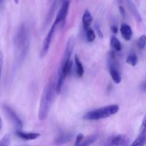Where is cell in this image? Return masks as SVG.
I'll return each mask as SVG.
<instances>
[{"label": "cell", "instance_id": "cell-1", "mask_svg": "<svg viewBox=\"0 0 146 146\" xmlns=\"http://www.w3.org/2000/svg\"><path fill=\"white\" fill-rule=\"evenodd\" d=\"M54 91H56V86L53 82H49L44 87L38 109V116L40 121H45L48 117L54 100Z\"/></svg>", "mask_w": 146, "mask_h": 146}, {"label": "cell", "instance_id": "cell-2", "mask_svg": "<svg viewBox=\"0 0 146 146\" xmlns=\"http://www.w3.org/2000/svg\"><path fill=\"white\" fill-rule=\"evenodd\" d=\"M16 47V58L17 63L21 62L27 55L29 46L28 31L24 25H21L14 39Z\"/></svg>", "mask_w": 146, "mask_h": 146}, {"label": "cell", "instance_id": "cell-3", "mask_svg": "<svg viewBox=\"0 0 146 146\" xmlns=\"http://www.w3.org/2000/svg\"><path fill=\"white\" fill-rule=\"evenodd\" d=\"M118 111H119V106L118 105H109L87 112L83 118L84 120H88V121H97L115 115Z\"/></svg>", "mask_w": 146, "mask_h": 146}, {"label": "cell", "instance_id": "cell-4", "mask_svg": "<svg viewBox=\"0 0 146 146\" xmlns=\"http://www.w3.org/2000/svg\"><path fill=\"white\" fill-rule=\"evenodd\" d=\"M129 139L124 134L113 135L101 142L100 146H128Z\"/></svg>", "mask_w": 146, "mask_h": 146}, {"label": "cell", "instance_id": "cell-5", "mask_svg": "<svg viewBox=\"0 0 146 146\" xmlns=\"http://www.w3.org/2000/svg\"><path fill=\"white\" fill-rule=\"evenodd\" d=\"M3 108H4V111H5L7 116L11 120L12 123L14 124L15 128H17V131H21V128H23V123L21 120L19 118V117L16 113L15 111L11 107H9L7 105H4L3 106Z\"/></svg>", "mask_w": 146, "mask_h": 146}, {"label": "cell", "instance_id": "cell-6", "mask_svg": "<svg viewBox=\"0 0 146 146\" xmlns=\"http://www.w3.org/2000/svg\"><path fill=\"white\" fill-rule=\"evenodd\" d=\"M56 28V26L54 25V24H53L51 29H50L49 31H48V34H47V35L46 36L44 41H43L42 47H41V53H40V56H41V58L45 56L46 55L47 53H48L50 45H51V41H52L53 36H54V31H55Z\"/></svg>", "mask_w": 146, "mask_h": 146}, {"label": "cell", "instance_id": "cell-7", "mask_svg": "<svg viewBox=\"0 0 146 146\" xmlns=\"http://www.w3.org/2000/svg\"><path fill=\"white\" fill-rule=\"evenodd\" d=\"M70 6V0H65L64 2L62 3L61 8H60L59 11H58L56 17L55 21H54V24L57 26L60 23H62L65 21L66 16L68 12V9H69Z\"/></svg>", "mask_w": 146, "mask_h": 146}, {"label": "cell", "instance_id": "cell-8", "mask_svg": "<svg viewBox=\"0 0 146 146\" xmlns=\"http://www.w3.org/2000/svg\"><path fill=\"white\" fill-rule=\"evenodd\" d=\"M98 138V135H92L84 138L82 133H79L76 136L74 146H90L97 141Z\"/></svg>", "mask_w": 146, "mask_h": 146}, {"label": "cell", "instance_id": "cell-9", "mask_svg": "<svg viewBox=\"0 0 146 146\" xmlns=\"http://www.w3.org/2000/svg\"><path fill=\"white\" fill-rule=\"evenodd\" d=\"M74 38H71L68 39V41H67L65 51H64V56H63L62 61H61V64H64L65 63H66L67 61H70L71 60V56L72 55L73 50H74Z\"/></svg>", "mask_w": 146, "mask_h": 146}, {"label": "cell", "instance_id": "cell-10", "mask_svg": "<svg viewBox=\"0 0 146 146\" xmlns=\"http://www.w3.org/2000/svg\"><path fill=\"white\" fill-rule=\"evenodd\" d=\"M16 135L19 138H21V139L24 140V141H32V140L36 139V138H38L40 136V134L38 133L24 132L21 130V131H16Z\"/></svg>", "mask_w": 146, "mask_h": 146}, {"label": "cell", "instance_id": "cell-11", "mask_svg": "<svg viewBox=\"0 0 146 146\" xmlns=\"http://www.w3.org/2000/svg\"><path fill=\"white\" fill-rule=\"evenodd\" d=\"M126 4L127 7H128V10H129L130 12L131 13L133 17L135 19L136 21H138V22H141V21H142V17H141V14H140V12L138 11V9L135 7L134 3L131 0H126Z\"/></svg>", "mask_w": 146, "mask_h": 146}, {"label": "cell", "instance_id": "cell-12", "mask_svg": "<svg viewBox=\"0 0 146 146\" xmlns=\"http://www.w3.org/2000/svg\"><path fill=\"white\" fill-rule=\"evenodd\" d=\"M121 34L123 39L125 41H130L132 38L133 36V30L131 27L127 24H122L120 28Z\"/></svg>", "mask_w": 146, "mask_h": 146}, {"label": "cell", "instance_id": "cell-13", "mask_svg": "<svg viewBox=\"0 0 146 146\" xmlns=\"http://www.w3.org/2000/svg\"><path fill=\"white\" fill-rule=\"evenodd\" d=\"M73 138V134L68 133H64L59 135L55 140V144L56 145H61L70 142Z\"/></svg>", "mask_w": 146, "mask_h": 146}, {"label": "cell", "instance_id": "cell-14", "mask_svg": "<svg viewBox=\"0 0 146 146\" xmlns=\"http://www.w3.org/2000/svg\"><path fill=\"white\" fill-rule=\"evenodd\" d=\"M92 21L93 17L91 12L88 10H86L84 12L82 17V22L84 29L87 30L88 29L90 28V26H91V23H92Z\"/></svg>", "mask_w": 146, "mask_h": 146}, {"label": "cell", "instance_id": "cell-15", "mask_svg": "<svg viewBox=\"0 0 146 146\" xmlns=\"http://www.w3.org/2000/svg\"><path fill=\"white\" fill-rule=\"evenodd\" d=\"M74 61H75L76 66V74L78 77L83 76L84 73V66H83L82 64H81V61H80L79 58L78 56L75 55V58H74Z\"/></svg>", "mask_w": 146, "mask_h": 146}, {"label": "cell", "instance_id": "cell-16", "mask_svg": "<svg viewBox=\"0 0 146 146\" xmlns=\"http://www.w3.org/2000/svg\"><path fill=\"white\" fill-rule=\"evenodd\" d=\"M146 143V133H141L132 143L131 146H144Z\"/></svg>", "mask_w": 146, "mask_h": 146}, {"label": "cell", "instance_id": "cell-17", "mask_svg": "<svg viewBox=\"0 0 146 146\" xmlns=\"http://www.w3.org/2000/svg\"><path fill=\"white\" fill-rule=\"evenodd\" d=\"M138 56L135 53H131L126 58V63L132 66H135L138 64Z\"/></svg>", "mask_w": 146, "mask_h": 146}, {"label": "cell", "instance_id": "cell-18", "mask_svg": "<svg viewBox=\"0 0 146 146\" xmlns=\"http://www.w3.org/2000/svg\"><path fill=\"white\" fill-rule=\"evenodd\" d=\"M111 46L113 48V49H115V51H120L122 49V45H121V43L118 38L115 36H113L111 39Z\"/></svg>", "mask_w": 146, "mask_h": 146}, {"label": "cell", "instance_id": "cell-19", "mask_svg": "<svg viewBox=\"0 0 146 146\" xmlns=\"http://www.w3.org/2000/svg\"><path fill=\"white\" fill-rule=\"evenodd\" d=\"M86 31V38H87V41H89V42H92L95 40L96 38V34L94 32V30L92 29L89 28Z\"/></svg>", "mask_w": 146, "mask_h": 146}, {"label": "cell", "instance_id": "cell-20", "mask_svg": "<svg viewBox=\"0 0 146 146\" xmlns=\"http://www.w3.org/2000/svg\"><path fill=\"white\" fill-rule=\"evenodd\" d=\"M11 137L9 134H6L0 141V146H9Z\"/></svg>", "mask_w": 146, "mask_h": 146}, {"label": "cell", "instance_id": "cell-21", "mask_svg": "<svg viewBox=\"0 0 146 146\" xmlns=\"http://www.w3.org/2000/svg\"><path fill=\"white\" fill-rule=\"evenodd\" d=\"M146 45V36L142 35L138 41V46L140 49H143Z\"/></svg>", "mask_w": 146, "mask_h": 146}, {"label": "cell", "instance_id": "cell-22", "mask_svg": "<svg viewBox=\"0 0 146 146\" xmlns=\"http://www.w3.org/2000/svg\"><path fill=\"white\" fill-rule=\"evenodd\" d=\"M141 133H146V115L144 117L141 124Z\"/></svg>", "mask_w": 146, "mask_h": 146}, {"label": "cell", "instance_id": "cell-23", "mask_svg": "<svg viewBox=\"0 0 146 146\" xmlns=\"http://www.w3.org/2000/svg\"><path fill=\"white\" fill-rule=\"evenodd\" d=\"M96 34H98L99 38H104V35H103V33L102 31H101V28H100L99 25L98 24H96Z\"/></svg>", "mask_w": 146, "mask_h": 146}, {"label": "cell", "instance_id": "cell-24", "mask_svg": "<svg viewBox=\"0 0 146 146\" xmlns=\"http://www.w3.org/2000/svg\"><path fill=\"white\" fill-rule=\"evenodd\" d=\"M3 63H4V56H3L2 52L0 51V78H1V71H2Z\"/></svg>", "mask_w": 146, "mask_h": 146}, {"label": "cell", "instance_id": "cell-25", "mask_svg": "<svg viewBox=\"0 0 146 146\" xmlns=\"http://www.w3.org/2000/svg\"><path fill=\"white\" fill-rule=\"evenodd\" d=\"M111 31H112V32L113 33V34H116V33L118 32V28H117L115 26H112V27H111Z\"/></svg>", "mask_w": 146, "mask_h": 146}, {"label": "cell", "instance_id": "cell-26", "mask_svg": "<svg viewBox=\"0 0 146 146\" xmlns=\"http://www.w3.org/2000/svg\"><path fill=\"white\" fill-rule=\"evenodd\" d=\"M120 10H121V14H122V15L125 16V11H124L123 8L122 7H120Z\"/></svg>", "mask_w": 146, "mask_h": 146}, {"label": "cell", "instance_id": "cell-27", "mask_svg": "<svg viewBox=\"0 0 146 146\" xmlns=\"http://www.w3.org/2000/svg\"><path fill=\"white\" fill-rule=\"evenodd\" d=\"M2 125H3V123H2V121H1V117H0V130L2 128Z\"/></svg>", "mask_w": 146, "mask_h": 146}, {"label": "cell", "instance_id": "cell-28", "mask_svg": "<svg viewBox=\"0 0 146 146\" xmlns=\"http://www.w3.org/2000/svg\"><path fill=\"white\" fill-rule=\"evenodd\" d=\"M19 0H14V3H15V4H17L19 3Z\"/></svg>", "mask_w": 146, "mask_h": 146}, {"label": "cell", "instance_id": "cell-29", "mask_svg": "<svg viewBox=\"0 0 146 146\" xmlns=\"http://www.w3.org/2000/svg\"><path fill=\"white\" fill-rule=\"evenodd\" d=\"M3 1H4V0H0V4L3 2Z\"/></svg>", "mask_w": 146, "mask_h": 146}, {"label": "cell", "instance_id": "cell-30", "mask_svg": "<svg viewBox=\"0 0 146 146\" xmlns=\"http://www.w3.org/2000/svg\"><path fill=\"white\" fill-rule=\"evenodd\" d=\"M118 1H119V2H122L123 0H118Z\"/></svg>", "mask_w": 146, "mask_h": 146}]
</instances>
